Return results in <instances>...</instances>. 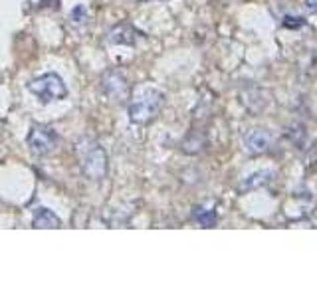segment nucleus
Masks as SVG:
<instances>
[{
	"mask_svg": "<svg viewBox=\"0 0 317 297\" xmlns=\"http://www.w3.org/2000/svg\"><path fill=\"white\" fill-rule=\"evenodd\" d=\"M76 152L79 158V166L83 170V174L91 180H101L107 174V166H109V158L105 148L101 147L97 141L83 137L78 141Z\"/></svg>",
	"mask_w": 317,
	"mask_h": 297,
	"instance_id": "nucleus-1",
	"label": "nucleus"
},
{
	"mask_svg": "<svg viewBox=\"0 0 317 297\" xmlns=\"http://www.w3.org/2000/svg\"><path fill=\"white\" fill-rule=\"evenodd\" d=\"M164 105V93L158 89H147L129 103V119L137 125H145L155 119Z\"/></svg>",
	"mask_w": 317,
	"mask_h": 297,
	"instance_id": "nucleus-2",
	"label": "nucleus"
},
{
	"mask_svg": "<svg viewBox=\"0 0 317 297\" xmlns=\"http://www.w3.org/2000/svg\"><path fill=\"white\" fill-rule=\"evenodd\" d=\"M28 91L34 93L42 103H50L56 99H64L68 95V87L58 74H44L28 83Z\"/></svg>",
	"mask_w": 317,
	"mask_h": 297,
	"instance_id": "nucleus-3",
	"label": "nucleus"
},
{
	"mask_svg": "<svg viewBox=\"0 0 317 297\" xmlns=\"http://www.w3.org/2000/svg\"><path fill=\"white\" fill-rule=\"evenodd\" d=\"M26 141H28L30 150L34 154H38V156H46V154L54 152L56 147H58V143H60L56 131L50 129V127H44V125H34L32 131L28 133Z\"/></svg>",
	"mask_w": 317,
	"mask_h": 297,
	"instance_id": "nucleus-4",
	"label": "nucleus"
},
{
	"mask_svg": "<svg viewBox=\"0 0 317 297\" xmlns=\"http://www.w3.org/2000/svg\"><path fill=\"white\" fill-rule=\"evenodd\" d=\"M103 91L113 101H127L129 93H131V87H129V83H127V79L121 72L111 70L103 75Z\"/></svg>",
	"mask_w": 317,
	"mask_h": 297,
	"instance_id": "nucleus-5",
	"label": "nucleus"
},
{
	"mask_svg": "<svg viewBox=\"0 0 317 297\" xmlns=\"http://www.w3.org/2000/svg\"><path fill=\"white\" fill-rule=\"evenodd\" d=\"M272 143H274L272 135H270L268 131H264V129H254V131H250V133L244 137V145H246V148H248L250 152H254V154L266 152L268 148L272 147Z\"/></svg>",
	"mask_w": 317,
	"mask_h": 297,
	"instance_id": "nucleus-6",
	"label": "nucleus"
},
{
	"mask_svg": "<svg viewBox=\"0 0 317 297\" xmlns=\"http://www.w3.org/2000/svg\"><path fill=\"white\" fill-rule=\"evenodd\" d=\"M137 30L131 28L129 24H117L109 32V42L111 44H121V46H133L137 42Z\"/></svg>",
	"mask_w": 317,
	"mask_h": 297,
	"instance_id": "nucleus-7",
	"label": "nucleus"
},
{
	"mask_svg": "<svg viewBox=\"0 0 317 297\" xmlns=\"http://www.w3.org/2000/svg\"><path fill=\"white\" fill-rule=\"evenodd\" d=\"M34 228H60L62 220L58 218V214H54L50 208H36L34 210V220H32Z\"/></svg>",
	"mask_w": 317,
	"mask_h": 297,
	"instance_id": "nucleus-8",
	"label": "nucleus"
},
{
	"mask_svg": "<svg viewBox=\"0 0 317 297\" xmlns=\"http://www.w3.org/2000/svg\"><path fill=\"white\" fill-rule=\"evenodd\" d=\"M270 178H272V172H270V170H260V172H254V174L246 176V178L240 182L238 188H240V192H250V190H254V188L264 186Z\"/></svg>",
	"mask_w": 317,
	"mask_h": 297,
	"instance_id": "nucleus-9",
	"label": "nucleus"
},
{
	"mask_svg": "<svg viewBox=\"0 0 317 297\" xmlns=\"http://www.w3.org/2000/svg\"><path fill=\"white\" fill-rule=\"evenodd\" d=\"M194 218H196L202 226H206V228H210V226L216 224V214H214L212 210H196V212H194Z\"/></svg>",
	"mask_w": 317,
	"mask_h": 297,
	"instance_id": "nucleus-10",
	"label": "nucleus"
},
{
	"mask_svg": "<svg viewBox=\"0 0 317 297\" xmlns=\"http://www.w3.org/2000/svg\"><path fill=\"white\" fill-rule=\"evenodd\" d=\"M70 20H72V24H79V22H85V8H83V6H78V8H76V10L72 12Z\"/></svg>",
	"mask_w": 317,
	"mask_h": 297,
	"instance_id": "nucleus-11",
	"label": "nucleus"
},
{
	"mask_svg": "<svg viewBox=\"0 0 317 297\" xmlns=\"http://www.w3.org/2000/svg\"><path fill=\"white\" fill-rule=\"evenodd\" d=\"M304 22L300 20V18H294V16H288L286 18V22H284V26H288V28H298V26H302Z\"/></svg>",
	"mask_w": 317,
	"mask_h": 297,
	"instance_id": "nucleus-12",
	"label": "nucleus"
}]
</instances>
